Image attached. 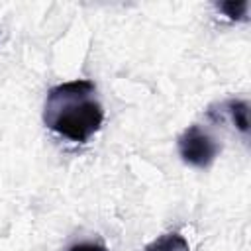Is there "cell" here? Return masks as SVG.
I'll use <instances>...</instances> for the list:
<instances>
[{
  "label": "cell",
  "instance_id": "5",
  "mask_svg": "<svg viewBox=\"0 0 251 251\" xmlns=\"http://www.w3.org/2000/svg\"><path fill=\"white\" fill-rule=\"evenodd\" d=\"M247 8H249V2H245V0H241V2H220L218 4V10L224 12L229 20H245Z\"/></svg>",
  "mask_w": 251,
  "mask_h": 251
},
{
  "label": "cell",
  "instance_id": "1",
  "mask_svg": "<svg viewBox=\"0 0 251 251\" xmlns=\"http://www.w3.org/2000/svg\"><path fill=\"white\" fill-rule=\"evenodd\" d=\"M43 122L63 137L86 143L104 122V108L96 96V84L88 78H76L49 88Z\"/></svg>",
  "mask_w": 251,
  "mask_h": 251
},
{
  "label": "cell",
  "instance_id": "4",
  "mask_svg": "<svg viewBox=\"0 0 251 251\" xmlns=\"http://www.w3.org/2000/svg\"><path fill=\"white\" fill-rule=\"evenodd\" d=\"M226 108L231 116L233 126L243 135H247V131H249V106H247V102L245 100H229L226 104Z\"/></svg>",
  "mask_w": 251,
  "mask_h": 251
},
{
  "label": "cell",
  "instance_id": "6",
  "mask_svg": "<svg viewBox=\"0 0 251 251\" xmlns=\"http://www.w3.org/2000/svg\"><path fill=\"white\" fill-rule=\"evenodd\" d=\"M69 251H108L102 243H94V241H82V243H76L73 245Z\"/></svg>",
  "mask_w": 251,
  "mask_h": 251
},
{
  "label": "cell",
  "instance_id": "3",
  "mask_svg": "<svg viewBox=\"0 0 251 251\" xmlns=\"http://www.w3.org/2000/svg\"><path fill=\"white\" fill-rule=\"evenodd\" d=\"M143 251H190V245L178 231H169L147 243Z\"/></svg>",
  "mask_w": 251,
  "mask_h": 251
},
{
  "label": "cell",
  "instance_id": "2",
  "mask_svg": "<svg viewBox=\"0 0 251 251\" xmlns=\"http://www.w3.org/2000/svg\"><path fill=\"white\" fill-rule=\"evenodd\" d=\"M176 145L180 159L194 169H208L220 153V143L200 126H188L178 135Z\"/></svg>",
  "mask_w": 251,
  "mask_h": 251
}]
</instances>
